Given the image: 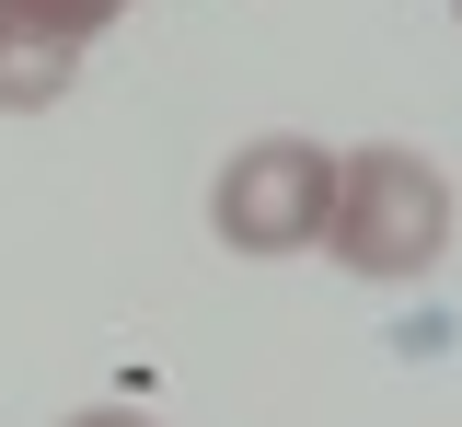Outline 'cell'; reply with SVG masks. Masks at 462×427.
I'll list each match as a JSON object with an SVG mask.
<instances>
[{"label": "cell", "instance_id": "obj_7", "mask_svg": "<svg viewBox=\"0 0 462 427\" xmlns=\"http://www.w3.org/2000/svg\"><path fill=\"white\" fill-rule=\"evenodd\" d=\"M451 12H462V0H451Z\"/></svg>", "mask_w": 462, "mask_h": 427}, {"label": "cell", "instance_id": "obj_6", "mask_svg": "<svg viewBox=\"0 0 462 427\" xmlns=\"http://www.w3.org/2000/svg\"><path fill=\"white\" fill-rule=\"evenodd\" d=\"M0 35H12V23H0Z\"/></svg>", "mask_w": 462, "mask_h": 427}, {"label": "cell", "instance_id": "obj_4", "mask_svg": "<svg viewBox=\"0 0 462 427\" xmlns=\"http://www.w3.org/2000/svg\"><path fill=\"white\" fill-rule=\"evenodd\" d=\"M69 47H35V35H0V104H12V116H23V104H58V93H69Z\"/></svg>", "mask_w": 462, "mask_h": 427}, {"label": "cell", "instance_id": "obj_3", "mask_svg": "<svg viewBox=\"0 0 462 427\" xmlns=\"http://www.w3.org/2000/svg\"><path fill=\"white\" fill-rule=\"evenodd\" d=\"M116 12H127V0H0V23H12V35H35V47H69V59L105 35Z\"/></svg>", "mask_w": 462, "mask_h": 427}, {"label": "cell", "instance_id": "obj_5", "mask_svg": "<svg viewBox=\"0 0 462 427\" xmlns=\"http://www.w3.org/2000/svg\"><path fill=\"white\" fill-rule=\"evenodd\" d=\"M69 427H151V416H116V404H93V416H69Z\"/></svg>", "mask_w": 462, "mask_h": 427}, {"label": "cell", "instance_id": "obj_2", "mask_svg": "<svg viewBox=\"0 0 462 427\" xmlns=\"http://www.w3.org/2000/svg\"><path fill=\"white\" fill-rule=\"evenodd\" d=\"M324 208H336V162L312 139H254L231 150V174L208 185V220L231 254H300L324 243Z\"/></svg>", "mask_w": 462, "mask_h": 427}, {"label": "cell", "instance_id": "obj_1", "mask_svg": "<svg viewBox=\"0 0 462 427\" xmlns=\"http://www.w3.org/2000/svg\"><path fill=\"white\" fill-rule=\"evenodd\" d=\"M324 243L358 277H428L439 243H451V185H439V162H416V150H346Z\"/></svg>", "mask_w": 462, "mask_h": 427}]
</instances>
